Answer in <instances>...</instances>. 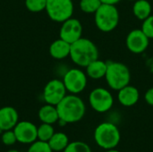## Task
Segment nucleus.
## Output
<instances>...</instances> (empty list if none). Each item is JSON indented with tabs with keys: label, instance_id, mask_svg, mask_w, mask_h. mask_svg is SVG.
Wrapping results in <instances>:
<instances>
[{
	"label": "nucleus",
	"instance_id": "nucleus-12",
	"mask_svg": "<svg viewBox=\"0 0 153 152\" xmlns=\"http://www.w3.org/2000/svg\"><path fill=\"white\" fill-rule=\"evenodd\" d=\"M13 130L17 142L22 144H31L38 140V127L31 122H18Z\"/></svg>",
	"mask_w": 153,
	"mask_h": 152
},
{
	"label": "nucleus",
	"instance_id": "nucleus-19",
	"mask_svg": "<svg viewBox=\"0 0 153 152\" xmlns=\"http://www.w3.org/2000/svg\"><path fill=\"white\" fill-rule=\"evenodd\" d=\"M48 142L53 151H64L69 144V138L65 133L58 132L55 133Z\"/></svg>",
	"mask_w": 153,
	"mask_h": 152
},
{
	"label": "nucleus",
	"instance_id": "nucleus-7",
	"mask_svg": "<svg viewBox=\"0 0 153 152\" xmlns=\"http://www.w3.org/2000/svg\"><path fill=\"white\" fill-rule=\"evenodd\" d=\"M89 103L94 111L98 113H106L112 108L114 98L108 90L98 87L91 91L89 95Z\"/></svg>",
	"mask_w": 153,
	"mask_h": 152
},
{
	"label": "nucleus",
	"instance_id": "nucleus-24",
	"mask_svg": "<svg viewBox=\"0 0 153 152\" xmlns=\"http://www.w3.org/2000/svg\"><path fill=\"white\" fill-rule=\"evenodd\" d=\"M28 152H53L48 142L36 141L32 142L28 149Z\"/></svg>",
	"mask_w": 153,
	"mask_h": 152
},
{
	"label": "nucleus",
	"instance_id": "nucleus-4",
	"mask_svg": "<svg viewBox=\"0 0 153 152\" xmlns=\"http://www.w3.org/2000/svg\"><path fill=\"white\" fill-rule=\"evenodd\" d=\"M105 79L110 89L119 90L130 83L131 73L125 64L120 62H110L108 63Z\"/></svg>",
	"mask_w": 153,
	"mask_h": 152
},
{
	"label": "nucleus",
	"instance_id": "nucleus-31",
	"mask_svg": "<svg viewBox=\"0 0 153 152\" xmlns=\"http://www.w3.org/2000/svg\"><path fill=\"white\" fill-rule=\"evenodd\" d=\"M130 1H135V0H130Z\"/></svg>",
	"mask_w": 153,
	"mask_h": 152
},
{
	"label": "nucleus",
	"instance_id": "nucleus-10",
	"mask_svg": "<svg viewBox=\"0 0 153 152\" xmlns=\"http://www.w3.org/2000/svg\"><path fill=\"white\" fill-rule=\"evenodd\" d=\"M82 36V22L75 18H69L62 22L59 38L72 44L81 39Z\"/></svg>",
	"mask_w": 153,
	"mask_h": 152
},
{
	"label": "nucleus",
	"instance_id": "nucleus-3",
	"mask_svg": "<svg viewBox=\"0 0 153 152\" xmlns=\"http://www.w3.org/2000/svg\"><path fill=\"white\" fill-rule=\"evenodd\" d=\"M121 134L117 126L110 122L100 124L94 131V141L104 150L115 149L120 142Z\"/></svg>",
	"mask_w": 153,
	"mask_h": 152
},
{
	"label": "nucleus",
	"instance_id": "nucleus-25",
	"mask_svg": "<svg viewBox=\"0 0 153 152\" xmlns=\"http://www.w3.org/2000/svg\"><path fill=\"white\" fill-rule=\"evenodd\" d=\"M141 29L150 39H153V14H151L148 18L143 21Z\"/></svg>",
	"mask_w": 153,
	"mask_h": 152
},
{
	"label": "nucleus",
	"instance_id": "nucleus-28",
	"mask_svg": "<svg viewBox=\"0 0 153 152\" xmlns=\"http://www.w3.org/2000/svg\"><path fill=\"white\" fill-rule=\"evenodd\" d=\"M121 0H100L101 4H112V5H116L117 4H118Z\"/></svg>",
	"mask_w": 153,
	"mask_h": 152
},
{
	"label": "nucleus",
	"instance_id": "nucleus-14",
	"mask_svg": "<svg viewBox=\"0 0 153 152\" xmlns=\"http://www.w3.org/2000/svg\"><path fill=\"white\" fill-rule=\"evenodd\" d=\"M117 94V99L119 103L126 108L134 106L140 99L139 90L133 85H126L124 88L120 89Z\"/></svg>",
	"mask_w": 153,
	"mask_h": 152
},
{
	"label": "nucleus",
	"instance_id": "nucleus-11",
	"mask_svg": "<svg viewBox=\"0 0 153 152\" xmlns=\"http://www.w3.org/2000/svg\"><path fill=\"white\" fill-rule=\"evenodd\" d=\"M126 44L130 52L134 54H142L148 48L150 39L142 30V29H134L128 33Z\"/></svg>",
	"mask_w": 153,
	"mask_h": 152
},
{
	"label": "nucleus",
	"instance_id": "nucleus-9",
	"mask_svg": "<svg viewBox=\"0 0 153 152\" xmlns=\"http://www.w3.org/2000/svg\"><path fill=\"white\" fill-rule=\"evenodd\" d=\"M63 81L58 79L50 80L43 90V99L47 104L56 106L67 94Z\"/></svg>",
	"mask_w": 153,
	"mask_h": 152
},
{
	"label": "nucleus",
	"instance_id": "nucleus-23",
	"mask_svg": "<svg viewBox=\"0 0 153 152\" xmlns=\"http://www.w3.org/2000/svg\"><path fill=\"white\" fill-rule=\"evenodd\" d=\"M47 0H25V6L31 13H39L46 9Z\"/></svg>",
	"mask_w": 153,
	"mask_h": 152
},
{
	"label": "nucleus",
	"instance_id": "nucleus-5",
	"mask_svg": "<svg viewBox=\"0 0 153 152\" xmlns=\"http://www.w3.org/2000/svg\"><path fill=\"white\" fill-rule=\"evenodd\" d=\"M97 28L102 32L114 30L119 23V12L116 5L102 4L94 13Z\"/></svg>",
	"mask_w": 153,
	"mask_h": 152
},
{
	"label": "nucleus",
	"instance_id": "nucleus-6",
	"mask_svg": "<svg viewBox=\"0 0 153 152\" xmlns=\"http://www.w3.org/2000/svg\"><path fill=\"white\" fill-rule=\"evenodd\" d=\"M48 17L56 22H64L74 13L72 0H47L46 9Z\"/></svg>",
	"mask_w": 153,
	"mask_h": 152
},
{
	"label": "nucleus",
	"instance_id": "nucleus-8",
	"mask_svg": "<svg viewBox=\"0 0 153 152\" xmlns=\"http://www.w3.org/2000/svg\"><path fill=\"white\" fill-rule=\"evenodd\" d=\"M62 81L66 90L71 94L76 95L85 90L88 82V76L86 73L82 72L81 69L73 68L65 73Z\"/></svg>",
	"mask_w": 153,
	"mask_h": 152
},
{
	"label": "nucleus",
	"instance_id": "nucleus-20",
	"mask_svg": "<svg viewBox=\"0 0 153 152\" xmlns=\"http://www.w3.org/2000/svg\"><path fill=\"white\" fill-rule=\"evenodd\" d=\"M55 133V129L52 125L42 123L38 127V140L48 142Z\"/></svg>",
	"mask_w": 153,
	"mask_h": 152
},
{
	"label": "nucleus",
	"instance_id": "nucleus-21",
	"mask_svg": "<svg viewBox=\"0 0 153 152\" xmlns=\"http://www.w3.org/2000/svg\"><path fill=\"white\" fill-rule=\"evenodd\" d=\"M100 0H80V9L85 13H95L101 5Z\"/></svg>",
	"mask_w": 153,
	"mask_h": 152
},
{
	"label": "nucleus",
	"instance_id": "nucleus-26",
	"mask_svg": "<svg viewBox=\"0 0 153 152\" xmlns=\"http://www.w3.org/2000/svg\"><path fill=\"white\" fill-rule=\"evenodd\" d=\"M1 140H2V142L5 146H12L17 142V139H16L13 130H8V131L3 132Z\"/></svg>",
	"mask_w": 153,
	"mask_h": 152
},
{
	"label": "nucleus",
	"instance_id": "nucleus-17",
	"mask_svg": "<svg viewBox=\"0 0 153 152\" xmlns=\"http://www.w3.org/2000/svg\"><path fill=\"white\" fill-rule=\"evenodd\" d=\"M38 116L39 119L45 124L54 125L59 120L56 106H53L50 104H46L42 106L39 110Z\"/></svg>",
	"mask_w": 153,
	"mask_h": 152
},
{
	"label": "nucleus",
	"instance_id": "nucleus-13",
	"mask_svg": "<svg viewBox=\"0 0 153 152\" xmlns=\"http://www.w3.org/2000/svg\"><path fill=\"white\" fill-rule=\"evenodd\" d=\"M19 115L13 107H3L0 108V132L13 130L17 125Z\"/></svg>",
	"mask_w": 153,
	"mask_h": 152
},
{
	"label": "nucleus",
	"instance_id": "nucleus-2",
	"mask_svg": "<svg viewBox=\"0 0 153 152\" xmlns=\"http://www.w3.org/2000/svg\"><path fill=\"white\" fill-rule=\"evenodd\" d=\"M69 56L75 65L85 68L90 63L99 58V50L91 39L82 37L71 44Z\"/></svg>",
	"mask_w": 153,
	"mask_h": 152
},
{
	"label": "nucleus",
	"instance_id": "nucleus-18",
	"mask_svg": "<svg viewBox=\"0 0 153 152\" xmlns=\"http://www.w3.org/2000/svg\"><path fill=\"white\" fill-rule=\"evenodd\" d=\"M152 4L148 0H135L133 5V13L134 15L141 20L143 21L148 18L152 14Z\"/></svg>",
	"mask_w": 153,
	"mask_h": 152
},
{
	"label": "nucleus",
	"instance_id": "nucleus-30",
	"mask_svg": "<svg viewBox=\"0 0 153 152\" xmlns=\"http://www.w3.org/2000/svg\"><path fill=\"white\" fill-rule=\"evenodd\" d=\"M6 152H19L18 151H16V150H9L8 151Z\"/></svg>",
	"mask_w": 153,
	"mask_h": 152
},
{
	"label": "nucleus",
	"instance_id": "nucleus-32",
	"mask_svg": "<svg viewBox=\"0 0 153 152\" xmlns=\"http://www.w3.org/2000/svg\"><path fill=\"white\" fill-rule=\"evenodd\" d=\"M129 152H134V151H129Z\"/></svg>",
	"mask_w": 153,
	"mask_h": 152
},
{
	"label": "nucleus",
	"instance_id": "nucleus-16",
	"mask_svg": "<svg viewBox=\"0 0 153 152\" xmlns=\"http://www.w3.org/2000/svg\"><path fill=\"white\" fill-rule=\"evenodd\" d=\"M85 69L86 74L89 78L93 80H99L101 78H105L108 69V63L98 58L90 63L85 67Z\"/></svg>",
	"mask_w": 153,
	"mask_h": 152
},
{
	"label": "nucleus",
	"instance_id": "nucleus-22",
	"mask_svg": "<svg viewBox=\"0 0 153 152\" xmlns=\"http://www.w3.org/2000/svg\"><path fill=\"white\" fill-rule=\"evenodd\" d=\"M64 152H92L91 147L84 142L75 141L69 142Z\"/></svg>",
	"mask_w": 153,
	"mask_h": 152
},
{
	"label": "nucleus",
	"instance_id": "nucleus-15",
	"mask_svg": "<svg viewBox=\"0 0 153 152\" xmlns=\"http://www.w3.org/2000/svg\"><path fill=\"white\" fill-rule=\"evenodd\" d=\"M71 44L62 39H56L49 46L50 56L56 60H62L70 56Z\"/></svg>",
	"mask_w": 153,
	"mask_h": 152
},
{
	"label": "nucleus",
	"instance_id": "nucleus-1",
	"mask_svg": "<svg viewBox=\"0 0 153 152\" xmlns=\"http://www.w3.org/2000/svg\"><path fill=\"white\" fill-rule=\"evenodd\" d=\"M56 109L59 120L67 124H74L81 121L86 112L83 100L75 94L66 95L57 105Z\"/></svg>",
	"mask_w": 153,
	"mask_h": 152
},
{
	"label": "nucleus",
	"instance_id": "nucleus-27",
	"mask_svg": "<svg viewBox=\"0 0 153 152\" xmlns=\"http://www.w3.org/2000/svg\"><path fill=\"white\" fill-rule=\"evenodd\" d=\"M144 99L148 105L153 107V87L146 91V93L144 95Z\"/></svg>",
	"mask_w": 153,
	"mask_h": 152
},
{
	"label": "nucleus",
	"instance_id": "nucleus-29",
	"mask_svg": "<svg viewBox=\"0 0 153 152\" xmlns=\"http://www.w3.org/2000/svg\"><path fill=\"white\" fill-rule=\"evenodd\" d=\"M105 152H121L117 150H115V149H110V150H107Z\"/></svg>",
	"mask_w": 153,
	"mask_h": 152
}]
</instances>
